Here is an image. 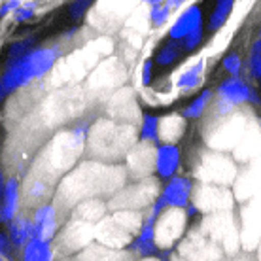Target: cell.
I'll return each mask as SVG.
<instances>
[{"label":"cell","instance_id":"obj_48","mask_svg":"<svg viewBox=\"0 0 261 261\" xmlns=\"http://www.w3.org/2000/svg\"><path fill=\"white\" fill-rule=\"evenodd\" d=\"M0 261H6V259H4V257H2V255H0Z\"/></svg>","mask_w":261,"mask_h":261},{"label":"cell","instance_id":"obj_20","mask_svg":"<svg viewBox=\"0 0 261 261\" xmlns=\"http://www.w3.org/2000/svg\"><path fill=\"white\" fill-rule=\"evenodd\" d=\"M125 78V66L116 59H105L100 65L93 70L89 85L93 89L105 91V89H114L118 84H121Z\"/></svg>","mask_w":261,"mask_h":261},{"label":"cell","instance_id":"obj_47","mask_svg":"<svg viewBox=\"0 0 261 261\" xmlns=\"http://www.w3.org/2000/svg\"><path fill=\"white\" fill-rule=\"evenodd\" d=\"M231 261H233V259H231ZM235 261H250V259H235Z\"/></svg>","mask_w":261,"mask_h":261},{"label":"cell","instance_id":"obj_19","mask_svg":"<svg viewBox=\"0 0 261 261\" xmlns=\"http://www.w3.org/2000/svg\"><path fill=\"white\" fill-rule=\"evenodd\" d=\"M199 29H202V10L199 4H190L178 13L174 23L169 27V38L182 42L186 36H190Z\"/></svg>","mask_w":261,"mask_h":261},{"label":"cell","instance_id":"obj_34","mask_svg":"<svg viewBox=\"0 0 261 261\" xmlns=\"http://www.w3.org/2000/svg\"><path fill=\"white\" fill-rule=\"evenodd\" d=\"M223 65V70L229 74V78H241V72H242V59L241 55L237 51H231L227 53L222 61Z\"/></svg>","mask_w":261,"mask_h":261},{"label":"cell","instance_id":"obj_32","mask_svg":"<svg viewBox=\"0 0 261 261\" xmlns=\"http://www.w3.org/2000/svg\"><path fill=\"white\" fill-rule=\"evenodd\" d=\"M148 15H150V25L153 29H159L169 23L170 15H172V8H169L167 4H157V6L148 8Z\"/></svg>","mask_w":261,"mask_h":261},{"label":"cell","instance_id":"obj_16","mask_svg":"<svg viewBox=\"0 0 261 261\" xmlns=\"http://www.w3.org/2000/svg\"><path fill=\"white\" fill-rule=\"evenodd\" d=\"M193 190L195 186L188 176H174L163 186L159 193V199L163 201L165 208H190L191 199H193Z\"/></svg>","mask_w":261,"mask_h":261},{"label":"cell","instance_id":"obj_31","mask_svg":"<svg viewBox=\"0 0 261 261\" xmlns=\"http://www.w3.org/2000/svg\"><path fill=\"white\" fill-rule=\"evenodd\" d=\"M182 51H184L182 44L176 42V40L169 38V42H165L163 46L159 47V51L155 53V63L159 66H170L172 63H176Z\"/></svg>","mask_w":261,"mask_h":261},{"label":"cell","instance_id":"obj_22","mask_svg":"<svg viewBox=\"0 0 261 261\" xmlns=\"http://www.w3.org/2000/svg\"><path fill=\"white\" fill-rule=\"evenodd\" d=\"M21 206V182L17 176H10L6 180L4 195L0 201V223H10L19 214Z\"/></svg>","mask_w":261,"mask_h":261},{"label":"cell","instance_id":"obj_14","mask_svg":"<svg viewBox=\"0 0 261 261\" xmlns=\"http://www.w3.org/2000/svg\"><path fill=\"white\" fill-rule=\"evenodd\" d=\"M241 244L254 250L261 244V193L244 202L241 214Z\"/></svg>","mask_w":261,"mask_h":261},{"label":"cell","instance_id":"obj_5","mask_svg":"<svg viewBox=\"0 0 261 261\" xmlns=\"http://www.w3.org/2000/svg\"><path fill=\"white\" fill-rule=\"evenodd\" d=\"M105 42L106 38L91 42L84 49H78L76 53H72L70 57L61 61L59 65L55 66V80H61L63 84H66V82H76V80L84 78L93 66H97V63L106 53H110L112 46H102Z\"/></svg>","mask_w":261,"mask_h":261},{"label":"cell","instance_id":"obj_8","mask_svg":"<svg viewBox=\"0 0 261 261\" xmlns=\"http://www.w3.org/2000/svg\"><path fill=\"white\" fill-rule=\"evenodd\" d=\"M199 229L206 233L225 252V255L235 254L237 248L241 246V225L235 222L231 212L204 216L199 223Z\"/></svg>","mask_w":261,"mask_h":261},{"label":"cell","instance_id":"obj_13","mask_svg":"<svg viewBox=\"0 0 261 261\" xmlns=\"http://www.w3.org/2000/svg\"><path fill=\"white\" fill-rule=\"evenodd\" d=\"M176 252L186 261H222L225 255V252L199 227L184 237Z\"/></svg>","mask_w":261,"mask_h":261},{"label":"cell","instance_id":"obj_10","mask_svg":"<svg viewBox=\"0 0 261 261\" xmlns=\"http://www.w3.org/2000/svg\"><path fill=\"white\" fill-rule=\"evenodd\" d=\"M235 195L231 188L223 186H208V184H199L193 190V199L191 206L204 216L222 214V212H231L235 206Z\"/></svg>","mask_w":261,"mask_h":261},{"label":"cell","instance_id":"obj_2","mask_svg":"<svg viewBox=\"0 0 261 261\" xmlns=\"http://www.w3.org/2000/svg\"><path fill=\"white\" fill-rule=\"evenodd\" d=\"M57 63V47H34L17 61L10 63L0 78V100L33 80L44 78Z\"/></svg>","mask_w":261,"mask_h":261},{"label":"cell","instance_id":"obj_41","mask_svg":"<svg viewBox=\"0 0 261 261\" xmlns=\"http://www.w3.org/2000/svg\"><path fill=\"white\" fill-rule=\"evenodd\" d=\"M144 4L148 8L151 6H157V4H167L169 8H172V10H176V8H182L188 0H142Z\"/></svg>","mask_w":261,"mask_h":261},{"label":"cell","instance_id":"obj_46","mask_svg":"<svg viewBox=\"0 0 261 261\" xmlns=\"http://www.w3.org/2000/svg\"><path fill=\"white\" fill-rule=\"evenodd\" d=\"M257 78L261 80V65H259V74H257Z\"/></svg>","mask_w":261,"mask_h":261},{"label":"cell","instance_id":"obj_49","mask_svg":"<svg viewBox=\"0 0 261 261\" xmlns=\"http://www.w3.org/2000/svg\"><path fill=\"white\" fill-rule=\"evenodd\" d=\"M259 127H261V114H259Z\"/></svg>","mask_w":261,"mask_h":261},{"label":"cell","instance_id":"obj_6","mask_svg":"<svg viewBox=\"0 0 261 261\" xmlns=\"http://www.w3.org/2000/svg\"><path fill=\"white\" fill-rule=\"evenodd\" d=\"M89 127L87 123H80L76 127H72L70 130L61 133L59 137L55 138V142L49 148V167H53L55 170H68L72 167V163L78 159V155L84 151L85 140L89 137Z\"/></svg>","mask_w":261,"mask_h":261},{"label":"cell","instance_id":"obj_33","mask_svg":"<svg viewBox=\"0 0 261 261\" xmlns=\"http://www.w3.org/2000/svg\"><path fill=\"white\" fill-rule=\"evenodd\" d=\"M259 65H261V31L255 36V40L252 42V46L248 49V72L250 76L257 78L259 74Z\"/></svg>","mask_w":261,"mask_h":261},{"label":"cell","instance_id":"obj_23","mask_svg":"<svg viewBox=\"0 0 261 261\" xmlns=\"http://www.w3.org/2000/svg\"><path fill=\"white\" fill-rule=\"evenodd\" d=\"M204 70H206V61L202 59V57L193 61L191 65L186 66V68L176 76L174 87H176L180 93L195 91L197 87H201L202 82H204Z\"/></svg>","mask_w":261,"mask_h":261},{"label":"cell","instance_id":"obj_24","mask_svg":"<svg viewBox=\"0 0 261 261\" xmlns=\"http://www.w3.org/2000/svg\"><path fill=\"white\" fill-rule=\"evenodd\" d=\"M186 133V118L182 114H169L159 119V144H176Z\"/></svg>","mask_w":261,"mask_h":261},{"label":"cell","instance_id":"obj_25","mask_svg":"<svg viewBox=\"0 0 261 261\" xmlns=\"http://www.w3.org/2000/svg\"><path fill=\"white\" fill-rule=\"evenodd\" d=\"M8 235L12 239L13 246L21 252L27 246V242L33 239V220H31V216H25L19 212L12 222L8 223Z\"/></svg>","mask_w":261,"mask_h":261},{"label":"cell","instance_id":"obj_21","mask_svg":"<svg viewBox=\"0 0 261 261\" xmlns=\"http://www.w3.org/2000/svg\"><path fill=\"white\" fill-rule=\"evenodd\" d=\"M180 161L182 153L176 144H159L155 148V174L159 178L170 180L176 176Z\"/></svg>","mask_w":261,"mask_h":261},{"label":"cell","instance_id":"obj_35","mask_svg":"<svg viewBox=\"0 0 261 261\" xmlns=\"http://www.w3.org/2000/svg\"><path fill=\"white\" fill-rule=\"evenodd\" d=\"M15 252H17V248L13 246L8 231H0V255L6 261H13L15 259Z\"/></svg>","mask_w":261,"mask_h":261},{"label":"cell","instance_id":"obj_29","mask_svg":"<svg viewBox=\"0 0 261 261\" xmlns=\"http://www.w3.org/2000/svg\"><path fill=\"white\" fill-rule=\"evenodd\" d=\"M237 0H218L216 2L214 10L210 13V19H208V31L210 33H218L225 23H227L229 15L233 12L235 8Z\"/></svg>","mask_w":261,"mask_h":261},{"label":"cell","instance_id":"obj_12","mask_svg":"<svg viewBox=\"0 0 261 261\" xmlns=\"http://www.w3.org/2000/svg\"><path fill=\"white\" fill-rule=\"evenodd\" d=\"M142 4V0H98L91 10V23L100 31H110L125 19Z\"/></svg>","mask_w":261,"mask_h":261},{"label":"cell","instance_id":"obj_40","mask_svg":"<svg viewBox=\"0 0 261 261\" xmlns=\"http://www.w3.org/2000/svg\"><path fill=\"white\" fill-rule=\"evenodd\" d=\"M151 68H153V61L146 59L142 63V68H140V82H142V87H148L151 84Z\"/></svg>","mask_w":261,"mask_h":261},{"label":"cell","instance_id":"obj_11","mask_svg":"<svg viewBox=\"0 0 261 261\" xmlns=\"http://www.w3.org/2000/svg\"><path fill=\"white\" fill-rule=\"evenodd\" d=\"M188 210L165 208L155 223V244L159 250H170L188 235Z\"/></svg>","mask_w":261,"mask_h":261},{"label":"cell","instance_id":"obj_27","mask_svg":"<svg viewBox=\"0 0 261 261\" xmlns=\"http://www.w3.org/2000/svg\"><path fill=\"white\" fill-rule=\"evenodd\" d=\"M21 261H55V248L49 241L31 239L19 252Z\"/></svg>","mask_w":261,"mask_h":261},{"label":"cell","instance_id":"obj_18","mask_svg":"<svg viewBox=\"0 0 261 261\" xmlns=\"http://www.w3.org/2000/svg\"><path fill=\"white\" fill-rule=\"evenodd\" d=\"M33 239L51 242L59 231V218H57V206L53 202H42L34 208L33 216Z\"/></svg>","mask_w":261,"mask_h":261},{"label":"cell","instance_id":"obj_45","mask_svg":"<svg viewBox=\"0 0 261 261\" xmlns=\"http://www.w3.org/2000/svg\"><path fill=\"white\" fill-rule=\"evenodd\" d=\"M138 261H161L159 257H144V259H138Z\"/></svg>","mask_w":261,"mask_h":261},{"label":"cell","instance_id":"obj_42","mask_svg":"<svg viewBox=\"0 0 261 261\" xmlns=\"http://www.w3.org/2000/svg\"><path fill=\"white\" fill-rule=\"evenodd\" d=\"M21 4H23V0H6L2 6H0V15L4 17V15H10V13H15V10H19Z\"/></svg>","mask_w":261,"mask_h":261},{"label":"cell","instance_id":"obj_4","mask_svg":"<svg viewBox=\"0 0 261 261\" xmlns=\"http://www.w3.org/2000/svg\"><path fill=\"white\" fill-rule=\"evenodd\" d=\"M239 170H241L239 165L231 155L208 150L199 157V163L195 167V178L199 180V184L231 188L239 176Z\"/></svg>","mask_w":261,"mask_h":261},{"label":"cell","instance_id":"obj_44","mask_svg":"<svg viewBox=\"0 0 261 261\" xmlns=\"http://www.w3.org/2000/svg\"><path fill=\"white\" fill-rule=\"evenodd\" d=\"M6 180H8V178H4V172H2V169H0V201H2V195H4V188H6Z\"/></svg>","mask_w":261,"mask_h":261},{"label":"cell","instance_id":"obj_9","mask_svg":"<svg viewBox=\"0 0 261 261\" xmlns=\"http://www.w3.org/2000/svg\"><path fill=\"white\" fill-rule=\"evenodd\" d=\"M159 197V190L153 180L150 178H144V180H138L137 184H130V186H125L121 190L112 197L110 202H108V208H112L114 212L116 210H148L157 201Z\"/></svg>","mask_w":261,"mask_h":261},{"label":"cell","instance_id":"obj_26","mask_svg":"<svg viewBox=\"0 0 261 261\" xmlns=\"http://www.w3.org/2000/svg\"><path fill=\"white\" fill-rule=\"evenodd\" d=\"M80 261H129V254H125L123 250H114L93 242L80 252Z\"/></svg>","mask_w":261,"mask_h":261},{"label":"cell","instance_id":"obj_3","mask_svg":"<svg viewBox=\"0 0 261 261\" xmlns=\"http://www.w3.org/2000/svg\"><path fill=\"white\" fill-rule=\"evenodd\" d=\"M87 140L97 157L112 161L116 157H127L130 148L138 142V129L133 123L105 119L89 130Z\"/></svg>","mask_w":261,"mask_h":261},{"label":"cell","instance_id":"obj_36","mask_svg":"<svg viewBox=\"0 0 261 261\" xmlns=\"http://www.w3.org/2000/svg\"><path fill=\"white\" fill-rule=\"evenodd\" d=\"M34 12H36V4H34V2H29V0H23L21 8L15 10V13H13V19L19 21V23L21 21H29L34 15Z\"/></svg>","mask_w":261,"mask_h":261},{"label":"cell","instance_id":"obj_38","mask_svg":"<svg viewBox=\"0 0 261 261\" xmlns=\"http://www.w3.org/2000/svg\"><path fill=\"white\" fill-rule=\"evenodd\" d=\"M201 42H202V29H199L195 33H191L190 36H186L180 44H182L184 51H193V49H197V47L201 46Z\"/></svg>","mask_w":261,"mask_h":261},{"label":"cell","instance_id":"obj_28","mask_svg":"<svg viewBox=\"0 0 261 261\" xmlns=\"http://www.w3.org/2000/svg\"><path fill=\"white\" fill-rule=\"evenodd\" d=\"M159 119L151 114H142L140 118V127H138V140L146 144L159 146Z\"/></svg>","mask_w":261,"mask_h":261},{"label":"cell","instance_id":"obj_17","mask_svg":"<svg viewBox=\"0 0 261 261\" xmlns=\"http://www.w3.org/2000/svg\"><path fill=\"white\" fill-rule=\"evenodd\" d=\"M261 193V157L246 163V167L239 170L235 184H233V195L237 201L246 202Z\"/></svg>","mask_w":261,"mask_h":261},{"label":"cell","instance_id":"obj_37","mask_svg":"<svg viewBox=\"0 0 261 261\" xmlns=\"http://www.w3.org/2000/svg\"><path fill=\"white\" fill-rule=\"evenodd\" d=\"M29 46H31V40H21V42H15L13 46H10V51H8V55H10V63L17 61L19 57H23L25 53L31 51Z\"/></svg>","mask_w":261,"mask_h":261},{"label":"cell","instance_id":"obj_43","mask_svg":"<svg viewBox=\"0 0 261 261\" xmlns=\"http://www.w3.org/2000/svg\"><path fill=\"white\" fill-rule=\"evenodd\" d=\"M89 2H91V0H78L76 4H72V8H70L72 15H74V17H80V15L89 8Z\"/></svg>","mask_w":261,"mask_h":261},{"label":"cell","instance_id":"obj_7","mask_svg":"<svg viewBox=\"0 0 261 261\" xmlns=\"http://www.w3.org/2000/svg\"><path fill=\"white\" fill-rule=\"evenodd\" d=\"M261 105V98L254 87L242 78H227L218 85L214 116H227L241 110L242 106Z\"/></svg>","mask_w":261,"mask_h":261},{"label":"cell","instance_id":"obj_30","mask_svg":"<svg viewBox=\"0 0 261 261\" xmlns=\"http://www.w3.org/2000/svg\"><path fill=\"white\" fill-rule=\"evenodd\" d=\"M212 91L210 89H204V91H201L199 95H197L193 100H191L190 105L184 108L182 116L186 119H199L202 118V114L208 110L210 102H212Z\"/></svg>","mask_w":261,"mask_h":261},{"label":"cell","instance_id":"obj_15","mask_svg":"<svg viewBox=\"0 0 261 261\" xmlns=\"http://www.w3.org/2000/svg\"><path fill=\"white\" fill-rule=\"evenodd\" d=\"M155 148L153 144H146L138 140L125 157V169L127 174L135 176L137 180L148 178L151 172H155Z\"/></svg>","mask_w":261,"mask_h":261},{"label":"cell","instance_id":"obj_39","mask_svg":"<svg viewBox=\"0 0 261 261\" xmlns=\"http://www.w3.org/2000/svg\"><path fill=\"white\" fill-rule=\"evenodd\" d=\"M47 184L44 182V180H40V178H36L31 186H29V193H31V199H42V197H46L47 195Z\"/></svg>","mask_w":261,"mask_h":261},{"label":"cell","instance_id":"obj_1","mask_svg":"<svg viewBox=\"0 0 261 261\" xmlns=\"http://www.w3.org/2000/svg\"><path fill=\"white\" fill-rule=\"evenodd\" d=\"M127 169L118 165L100 163V161H89L80 165L66 176V180L61 186V195L72 199V202L91 201L100 199L105 195H110V199L118 193L127 184Z\"/></svg>","mask_w":261,"mask_h":261}]
</instances>
